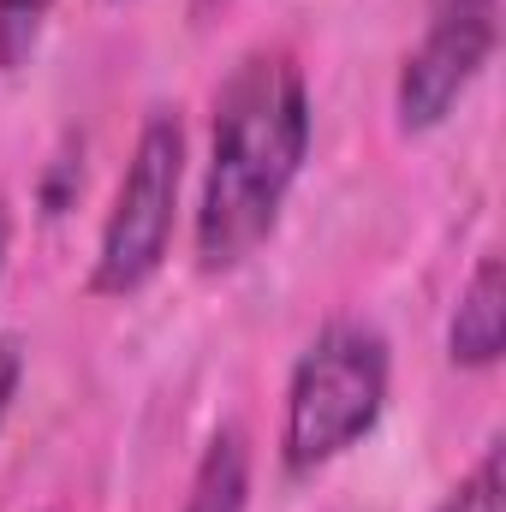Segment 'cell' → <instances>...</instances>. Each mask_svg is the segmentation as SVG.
<instances>
[{"label": "cell", "mask_w": 506, "mask_h": 512, "mask_svg": "<svg viewBox=\"0 0 506 512\" xmlns=\"http://www.w3.org/2000/svg\"><path fill=\"white\" fill-rule=\"evenodd\" d=\"M6 251H12V215H6V203H0V280H6Z\"/></svg>", "instance_id": "obj_11"}, {"label": "cell", "mask_w": 506, "mask_h": 512, "mask_svg": "<svg viewBox=\"0 0 506 512\" xmlns=\"http://www.w3.org/2000/svg\"><path fill=\"white\" fill-rule=\"evenodd\" d=\"M251 507V447L245 429H221L209 435L197 471H191V495L179 512H245Z\"/></svg>", "instance_id": "obj_6"}, {"label": "cell", "mask_w": 506, "mask_h": 512, "mask_svg": "<svg viewBox=\"0 0 506 512\" xmlns=\"http://www.w3.org/2000/svg\"><path fill=\"white\" fill-rule=\"evenodd\" d=\"M179 191H185V120L173 108H155L137 126L114 209L102 221V245L90 262L96 298H131L161 274L179 227Z\"/></svg>", "instance_id": "obj_3"}, {"label": "cell", "mask_w": 506, "mask_h": 512, "mask_svg": "<svg viewBox=\"0 0 506 512\" xmlns=\"http://www.w3.org/2000/svg\"><path fill=\"white\" fill-rule=\"evenodd\" d=\"M393 358L370 322H328L292 364L286 411H280V471L316 477L334 459H346L387 411Z\"/></svg>", "instance_id": "obj_2"}, {"label": "cell", "mask_w": 506, "mask_h": 512, "mask_svg": "<svg viewBox=\"0 0 506 512\" xmlns=\"http://www.w3.org/2000/svg\"><path fill=\"white\" fill-rule=\"evenodd\" d=\"M435 512H501V447H489V453L471 465V477H459V483L441 495Z\"/></svg>", "instance_id": "obj_8"}, {"label": "cell", "mask_w": 506, "mask_h": 512, "mask_svg": "<svg viewBox=\"0 0 506 512\" xmlns=\"http://www.w3.org/2000/svg\"><path fill=\"white\" fill-rule=\"evenodd\" d=\"M54 0H0V72H24L48 30Z\"/></svg>", "instance_id": "obj_7"}, {"label": "cell", "mask_w": 506, "mask_h": 512, "mask_svg": "<svg viewBox=\"0 0 506 512\" xmlns=\"http://www.w3.org/2000/svg\"><path fill=\"white\" fill-rule=\"evenodd\" d=\"M78 191H84V161L66 149V155H54V161H48V173H42V215H48V221H60V215L78 203Z\"/></svg>", "instance_id": "obj_9"}, {"label": "cell", "mask_w": 506, "mask_h": 512, "mask_svg": "<svg viewBox=\"0 0 506 512\" xmlns=\"http://www.w3.org/2000/svg\"><path fill=\"white\" fill-rule=\"evenodd\" d=\"M18 382H24V346L12 334H0V423H6V411L18 399Z\"/></svg>", "instance_id": "obj_10"}, {"label": "cell", "mask_w": 506, "mask_h": 512, "mask_svg": "<svg viewBox=\"0 0 506 512\" xmlns=\"http://www.w3.org/2000/svg\"><path fill=\"white\" fill-rule=\"evenodd\" d=\"M501 42V0H429V30L393 78V120L405 137L447 126Z\"/></svg>", "instance_id": "obj_4"}, {"label": "cell", "mask_w": 506, "mask_h": 512, "mask_svg": "<svg viewBox=\"0 0 506 512\" xmlns=\"http://www.w3.org/2000/svg\"><path fill=\"white\" fill-rule=\"evenodd\" d=\"M506 352V262L483 256L453 304L447 322V358L453 370H495Z\"/></svg>", "instance_id": "obj_5"}, {"label": "cell", "mask_w": 506, "mask_h": 512, "mask_svg": "<svg viewBox=\"0 0 506 512\" xmlns=\"http://www.w3.org/2000/svg\"><path fill=\"white\" fill-rule=\"evenodd\" d=\"M310 155V84L286 48L245 54L221 96L209 131L203 197L191 221V251L203 274L245 268L280 227V209Z\"/></svg>", "instance_id": "obj_1"}]
</instances>
